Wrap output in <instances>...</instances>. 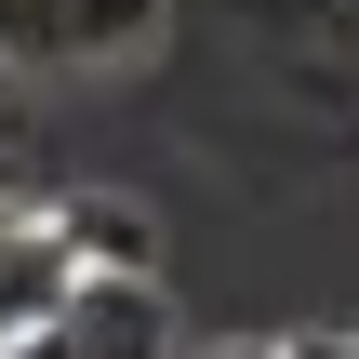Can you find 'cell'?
Masks as SVG:
<instances>
[{
  "label": "cell",
  "instance_id": "6da1fadb",
  "mask_svg": "<svg viewBox=\"0 0 359 359\" xmlns=\"http://www.w3.org/2000/svg\"><path fill=\"white\" fill-rule=\"evenodd\" d=\"M160 40V0H0V67L13 80H93Z\"/></svg>",
  "mask_w": 359,
  "mask_h": 359
},
{
  "label": "cell",
  "instance_id": "5b68a950",
  "mask_svg": "<svg viewBox=\"0 0 359 359\" xmlns=\"http://www.w3.org/2000/svg\"><path fill=\"white\" fill-rule=\"evenodd\" d=\"M280 359H359V333H306V346H280Z\"/></svg>",
  "mask_w": 359,
  "mask_h": 359
},
{
  "label": "cell",
  "instance_id": "277c9868",
  "mask_svg": "<svg viewBox=\"0 0 359 359\" xmlns=\"http://www.w3.org/2000/svg\"><path fill=\"white\" fill-rule=\"evenodd\" d=\"M53 213H67L80 266H107V280H160V240H147V213H133V200H93V187H80V200H53Z\"/></svg>",
  "mask_w": 359,
  "mask_h": 359
},
{
  "label": "cell",
  "instance_id": "3957f363",
  "mask_svg": "<svg viewBox=\"0 0 359 359\" xmlns=\"http://www.w3.org/2000/svg\"><path fill=\"white\" fill-rule=\"evenodd\" d=\"M80 293V240L53 200H0V346H27L53 306Z\"/></svg>",
  "mask_w": 359,
  "mask_h": 359
},
{
  "label": "cell",
  "instance_id": "8992f818",
  "mask_svg": "<svg viewBox=\"0 0 359 359\" xmlns=\"http://www.w3.org/2000/svg\"><path fill=\"white\" fill-rule=\"evenodd\" d=\"M200 359H280V346H200Z\"/></svg>",
  "mask_w": 359,
  "mask_h": 359
},
{
  "label": "cell",
  "instance_id": "7a4b0ae2",
  "mask_svg": "<svg viewBox=\"0 0 359 359\" xmlns=\"http://www.w3.org/2000/svg\"><path fill=\"white\" fill-rule=\"evenodd\" d=\"M0 359H173V293H160V280L80 266V293H67L27 346H0Z\"/></svg>",
  "mask_w": 359,
  "mask_h": 359
}]
</instances>
